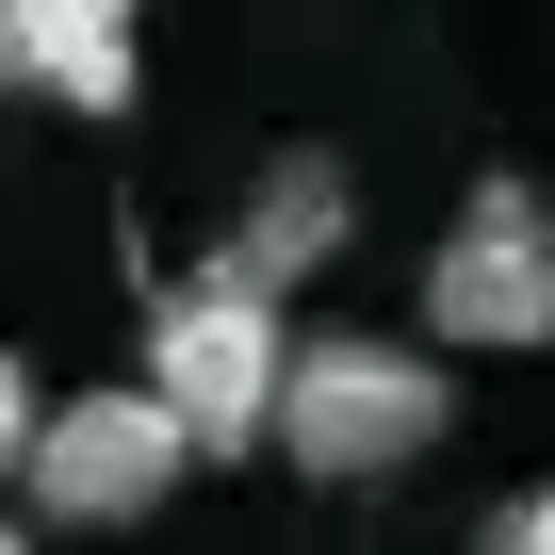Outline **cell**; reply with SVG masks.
<instances>
[{
	"instance_id": "6da1fadb",
	"label": "cell",
	"mask_w": 555,
	"mask_h": 555,
	"mask_svg": "<svg viewBox=\"0 0 555 555\" xmlns=\"http://www.w3.org/2000/svg\"><path fill=\"white\" fill-rule=\"evenodd\" d=\"M441 425H457V376L376 327H311L295 376H278V457L311 490H392L409 457H441Z\"/></svg>"
},
{
	"instance_id": "7a4b0ae2",
	"label": "cell",
	"mask_w": 555,
	"mask_h": 555,
	"mask_svg": "<svg viewBox=\"0 0 555 555\" xmlns=\"http://www.w3.org/2000/svg\"><path fill=\"white\" fill-rule=\"evenodd\" d=\"M147 376H164V409L196 425V457H245V441H278V376H295V327H278V295L212 245L180 295L147 311Z\"/></svg>"
},
{
	"instance_id": "3957f363",
	"label": "cell",
	"mask_w": 555,
	"mask_h": 555,
	"mask_svg": "<svg viewBox=\"0 0 555 555\" xmlns=\"http://www.w3.org/2000/svg\"><path fill=\"white\" fill-rule=\"evenodd\" d=\"M425 344L474 360H539L555 344V196L539 180H474L457 229L425 245Z\"/></svg>"
},
{
	"instance_id": "277c9868",
	"label": "cell",
	"mask_w": 555,
	"mask_h": 555,
	"mask_svg": "<svg viewBox=\"0 0 555 555\" xmlns=\"http://www.w3.org/2000/svg\"><path fill=\"white\" fill-rule=\"evenodd\" d=\"M180 474H196V425L164 409V376H115V392H66V409L34 425V457H17L34 522H82V539L147 522V506H164Z\"/></svg>"
},
{
	"instance_id": "5b68a950",
	"label": "cell",
	"mask_w": 555,
	"mask_h": 555,
	"mask_svg": "<svg viewBox=\"0 0 555 555\" xmlns=\"http://www.w3.org/2000/svg\"><path fill=\"white\" fill-rule=\"evenodd\" d=\"M131 17L147 0H0V82L50 115H131Z\"/></svg>"
},
{
	"instance_id": "8992f818",
	"label": "cell",
	"mask_w": 555,
	"mask_h": 555,
	"mask_svg": "<svg viewBox=\"0 0 555 555\" xmlns=\"http://www.w3.org/2000/svg\"><path fill=\"white\" fill-rule=\"evenodd\" d=\"M344 245H360V180H344V147H278V164L245 180V212H229V261L261 278V295L327 278Z\"/></svg>"
},
{
	"instance_id": "52a82bcc",
	"label": "cell",
	"mask_w": 555,
	"mask_h": 555,
	"mask_svg": "<svg viewBox=\"0 0 555 555\" xmlns=\"http://www.w3.org/2000/svg\"><path fill=\"white\" fill-rule=\"evenodd\" d=\"M474 555H555V474H539V490H506V506L474 522Z\"/></svg>"
},
{
	"instance_id": "ba28073f",
	"label": "cell",
	"mask_w": 555,
	"mask_h": 555,
	"mask_svg": "<svg viewBox=\"0 0 555 555\" xmlns=\"http://www.w3.org/2000/svg\"><path fill=\"white\" fill-rule=\"evenodd\" d=\"M34 425H50V392H34V360H17V344H0V474L34 457Z\"/></svg>"
},
{
	"instance_id": "9c48e42d",
	"label": "cell",
	"mask_w": 555,
	"mask_h": 555,
	"mask_svg": "<svg viewBox=\"0 0 555 555\" xmlns=\"http://www.w3.org/2000/svg\"><path fill=\"white\" fill-rule=\"evenodd\" d=\"M0 555H34V522H17V506H0Z\"/></svg>"
}]
</instances>
